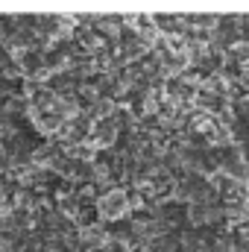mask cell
<instances>
[{"instance_id":"1","label":"cell","mask_w":249,"mask_h":252,"mask_svg":"<svg viewBox=\"0 0 249 252\" xmlns=\"http://www.w3.org/2000/svg\"><path fill=\"white\" fill-rule=\"evenodd\" d=\"M100 211H103L106 217H112V220H115V217H121V214L126 211L124 196H121V193H112V196H106V199L100 202Z\"/></svg>"}]
</instances>
